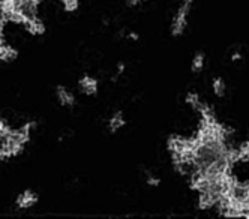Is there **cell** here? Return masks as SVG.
Listing matches in <instances>:
<instances>
[{"instance_id":"obj_1","label":"cell","mask_w":249,"mask_h":219,"mask_svg":"<svg viewBox=\"0 0 249 219\" xmlns=\"http://www.w3.org/2000/svg\"><path fill=\"white\" fill-rule=\"evenodd\" d=\"M189 9H191V5H186L183 3L177 14L174 15L173 18V23H171V35L173 36H180L185 29H186V24H188V14H189Z\"/></svg>"},{"instance_id":"obj_2","label":"cell","mask_w":249,"mask_h":219,"mask_svg":"<svg viewBox=\"0 0 249 219\" xmlns=\"http://www.w3.org/2000/svg\"><path fill=\"white\" fill-rule=\"evenodd\" d=\"M36 203H38V195L35 194L33 191L21 192L18 197H17V201H15L17 207H20V209H30Z\"/></svg>"},{"instance_id":"obj_3","label":"cell","mask_w":249,"mask_h":219,"mask_svg":"<svg viewBox=\"0 0 249 219\" xmlns=\"http://www.w3.org/2000/svg\"><path fill=\"white\" fill-rule=\"evenodd\" d=\"M98 80L93 78V77H89V75H84L80 78L78 81V87L81 89V92L89 95V96H92V95H96L98 92Z\"/></svg>"},{"instance_id":"obj_4","label":"cell","mask_w":249,"mask_h":219,"mask_svg":"<svg viewBox=\"0 0 249 219\" xmlns=\"http://www.w3.org/2000/svg\"><path fill=\"white\" fill-rule=\"evenodd\" d=\"M56 96H57L59 102H60L62 105H65V107H72V105L75 104V96H74V93H72V92H69V90H68L66 87L59 86V87L56 89Z\"/></svg>"},{"instance_id":"obj_5","label":"cell","mask_w":249,"mask_h":219,"mask_svg":"<svg viewBox=\"0 0 249 219\" xmlns=\"http://www.w3.org/2000/svg\"><path fill=\"white\" fill-rule=\"evenodd\" d=\"M24 27H26L32 35H42V33L45 32V26H44V23L39 20L38 17H36V18H33V20H29V21L24 24Z\"/></svg>"},{"instance_id":"obj_6","label":"cell","mask_w":249,"mask_h":219,"mask_svg":"<svg viewBox=\"0 0 249 219\" xmlns=\"http://www.w3.org/2000/svg\"><path fill=\"white\" fill-rule=\"evenodd\" d=\"M212 89H213V93H215L218 98L225 96L227 84H225L224 78H221V77H215V78H213V80H212Z\"/></svg>"},{"instance_id":"obj_7","label":"cell","mask_w":249,"mask_h":219,"mask_svg":"<svg viewBox=\"0 0 249 219\" xmlns=\"http://www.w3.org/2000/svg\"><path fill=\"white\" fill-rule=\"evenodd\" d=\"M124 125V117L122 114V111H117L111 116V119L108 120V129L111 132H117L120 128Z\"/></svg>"},{"instance_id":"obj_8","label":"cell","mask_w":249,"mask_h":219,"mask_svg":"<svg viewBox=\"0 0 249 219\" xmlns=\"http://www.w3.org/2000/svg\"><path fill=\"white\" fill-rule=\"evenodd\" d=\"M204 63H206V56H204V53H197L194 56V59H192V65H191V69H192V72H201L203 71V68H204Z\"/></svg>"},{"instance_id":"obj_9","label":"cell","mask_w":249,"mask_h":219,"mask_svg":"<svg viewBox=\"0 0 249 219\" xmlns=\"http://www.w3.org/2000/svg\"><path fill=\"white\" fill-rule=\"evenodd\" d=\"M236 153H237V162L249 161V138L239 146V149H236Z\"/></svg>"},{"instance_id":"obj_10","label":"cell","mask_w":249,"mask_h":219,"mask_svg":"<svg viewBox=\"0 0 249 219\" xmlns=\"http://www.w3.org/2000/svg\"><path fill=\"white\" fill-rule=\"evenodd\" d=\"M185 102H186L188 105H191L192 110H198L200 105L203 104V101L200 99V96H198L197 93H195V92H189V93L185 96Z\"/></svg>"},{"instance_id":"obj_11","label":"cell","mask_w":249,"mask_h":219,"mask_svg":"<svg viewBox=\"0 0 249 219\" xmlns=\"http://www.w3.org/2000/svg\"><path fill=\"white\" fill-rule=\"evenodd\" d=\"M11 131H12V128L6 123V120L0 117V138H5L6 135H9Z\"/></svg>"},{"instance_id":"obj_12","label":"cell","mask_w":249,"mask_h":219,"mask_svg":"<svg viewBox=\"0 0 249 219\" xmlns=\"http://www.w3.org/2000/svg\"><path fill=\"white\" fill-rule=\"evenodd\" d=\"M63 8L68 12H74L78 8V0H63Z\"/></svg>"},{"instance_id":"obj_13","label":"cell","mask_w":249,"mask_h":219,"mask_svg":"<svg viewBox=\"0 0 249 219\" xmlns=\"http://www.w3.org/2000/svg\"><path fill=\"white\" fill-rule=\"evenodd\" d=\"M146 182H147V185H150V186H158L159 183H161V180H159L158 177H155V176H152V174H147Z\"/></svg>"},{"instance_id":"obj_14","label":"cell","mask_w":249,"mask_h":219,"mask_svg":"<svg viewBox=\"0 0 249 219\" xmlns=\"http://www.w3.org/2000/svg\"><path fill=\"white\" fill-rule=\"evenodd\" d=\"M144 2H147V0H128V5L129 6H137V5L144 3Z\"/></svg>"},{"instance_id":"obj_15","label":"cell","mask_w":249,"mask_h":219,"mask_svg":"<svg viewBox=\"0 0 249 219\" xmlns=\"http://www.w3.org/2000/svg\"><path fill=\"white\" fill-rule=\"evenodd\" d=\"M240 59H243V56H242L240 53H234L233 56H231V60H233V62H237V60H240Z\"/></svg>"},{"instance_id":"obj_16","label":"cell","mask_w":249,"mask_h":219,"mask_svg":"<svg viewBox=\"0 0 249 219\" xmlns=\"http://www.w3.org/2000/svg\"><path fill=\"white\" fill-rule=\"evenodd\" d=\"M129 38H131V39H135V41H137V39H138V35H137V33H129Z\"/></svg>"},{"instance_id":"obj_17","label":"cell","mask_w":249,"mask_h":219,"mask_svg":"<svg viewBox=\"0 0 249 219\" xmlns=\"http://www.w3.org/2000/svg\"><path fill=\"white\" fill-rule=\"evenodd\" d=\"M192 2L194 0H183V3H186V5H192Z\"/></svg>"}]
</instances>
